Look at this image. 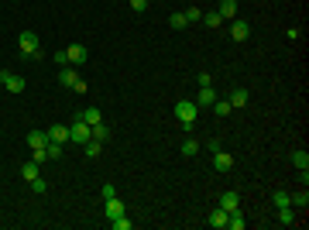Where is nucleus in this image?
<instances>
[{
  "label": "nucleus",
  "instance_id": "7ed1b4c3",
  "mask_svg": "<svg viewBox=\"0 0 309 230\" xmlns=\"http://www.w3.org/2000/svg\"><path fill=\"white\" fill-rule=\"evenodd\" d=\"M58 83H62V86H69V90H76V93H86V83H83V79H79V72H76V65H62V69H58Z\"/></svg>",
  "mask_w": 309,
  "mask_h": 230
},
{
  "label": "nucleus",
  "instance_id": "0eeeda50",
  "mask_svg": "<svg viewBox=\"0 0 309 230\" xmlns=\"http://www.w3.org/2000/svg\"><path fill=\"white\" fill-rule=\"evenodd\" d=\"M65 58H69V65H83V62L90 58V52H86L83 45H69V48H65Z\"/></svg>",
  "mask_w": 309,
  "mask_h": 230
},
{
  "label": "nucleus",
  "instance_id": "6e6552de",
  "mask_svg": "<svg viewBox=\"0 0 309 230\" xmlns=\"http://www.w3.org/2000/svg\"><path fill=\"white\" fill-rule=\"evenodd\" d=\"M230 38L234 41H248L251 38V24H248V21H234L230 24Z\"/></svg>",
  "mask_w": 309,
  "mask_h": 230
},
{
  "label": "nucleus",
  "instance_id": "a878e982",
  "mask_svg": "<svg viewBox=\"0 0 309 230\" xmlns=\"http://www.w3.org/2000/svg\"><path fill=\"white\" fill-rule=\"evenodd\" d=\"M186 24H189V21H186V14H182V11H179V14H172V18H169V28H175V31H182Z\"/></svg>",
  "mask_w": 309,
  "mask_h": 230
},
{
  "label": "nucleus",
  "instance_id": "a211bd4d",
  "mask_svg": "<svg viewBox=\"0 0 309 230\" xmlns=\"http://www.w3.org/2000/svg\"><path fill=\"white\" fill-rule=\"evenodd\" d=\"M21 179H24V182H35V179H38V162L21 165Z\"/></svg>",
  "mask_w": 309,
  "mask_h": 230
},
{
  "label": "nucleus",
  "instance_id": "473e14b6",
  "mask_svg": "<svg viewBox=\"0 0 309 230\" xmlns=\"http://www.w3.org/2000/svg\"><path fill=\"white\" fill-rule=\"evenodd\" d=\"M196 83H199V86H213V76H210V72H199Z\"/></svg>",
  "mask_w": 309,
  "mask_h": 230
},
{
  "label": "nucleus",
  "instance_id": "f03ea898",
  "mask_svg": "<svg viewBox=\"0 0 309 230\" xmlns=\"http://www.w3.org/2000/svg\"><path fill=\"white\" fill-rule=\"evenodd\" d=\"M196 114H199V107H196L193 100H179V103H175V117H179L182 131H193V124H196Z\"/></svg>",
  "mask_w": 309,
  "mask_h": 230
},
{
  "label": "nucleus",
  "instance_id": "5701e85b",
  "mask_svg": "<svg viewBox=\"0 0 309 230\" xmlns=\"http://www.w3.org/2000/svg\"><path fill=\"white\" fill-rule=\"evenodd\" d=\"M213 110H216V117H227V114H234L230 100H213Z\"/></svg>",
  "mask_w": 309,
  "mask_h": 230
},
{
  "label": "nucleus",
  "instance_id": "72a5a7b5",
  "mask_svg": "<svg viewBox=\"0 0 309 230\" xmlns=\"http://www.w3.org/2000/svg\"><path fill=\"white\" fill-rule=\"evenodd\" d=\"M31 189H35V192H45V189H48V186H45V179H41V175H38V179L31 182Z\"/></svg>",
  "mask_w": 309,
  "mask_h": 230
},
{
  "label": "nucleus",
  "instance_id": "f8f14e48",
  "mask_svg": "<svg viewBox=\"0 0 309 230\" xmlns=\"http://www.w3.org/2000/svg\"><path fill=\"white\" fill-rule=\"evenodd\" d=\"M28 144H31V151H35V148H45V144H48V131H28Z\"/></svg>",
  "mask_w": 309,
  "mask_h": 230
},
{
  "label": "nucleus",
  "instance_id": "bb28decb",
  "mask_svg": "<svg viewBox=\"0 0 309 230\" xmlns=\"http://www.w3.org/2000/svg\"><path fill=\"white\" fill-rule=\"evenodd\" d=\"M196 151H199V141H193V137L182 141V155H186V158H196Z\"/></svg>",
  "mask_w": 309,
  "mask_h": 230
},
{
  "label": "nucleus",
  "instance_id": "c85d7f7f",
  "mask_svg": "<svg viewBox=\"0 0 309 230\" xmlns=\"http://www.w3.org/2000/svg\"><path fill=\"white\" fill-rule=\"evenodd\" d=\"M292 199V206H302V210H306V203H309V192L302 189V192H295V196H289Z\"/></svg>",
  "mask_w": 309,
  "mask_h": 230
},
{
  "label": "nucleus",
  "instance_id": "2f4dec72",
  "mask_svg": "<svg viewBox=\"0 0 309 230\" xmlns=\"http://www.w3.org/2000/svg\"><path fill=\"white\" fill-rule=\"evenodd\" d=\"M275 206H292L289 192H275Z\"/></svg>",
  "mask_w": 309,
  "mask_h": 230
},
{
  "label": "nucleus",
  "instance_id": "9d476101",
  "mask_svg": "<svg viewBox=\"0 0 309 230\" xmlns=\"http://www.w3.org/2000/svg\"><path fill=\"white\" fill-rule=\"evenodd\" d=\"M48 141H55V144H65V141H69V127H62V124H52V127H48Z\"/></svg>",
  "mask_w": 309,
  "mask_h": 230
},
{
  "label": "nucleus",
  "instance_id": "b1692460",
  "mask_svg": "<svg viewBox=\"0 0 309 230\" xmlns=\"http://www.w3.org/2000/svg\"><path fill=\"white\" fill-rule=\"evenodd\" d=\"M93 141H100V144H107V141H110V131H107L103 124H93Z\"/></svg>",
  "mask_w": 309,
  "mask_h": 230
},
{
  "label": "nucleus",
  "instance_id": "7c9ffc66",
  "mask_svg": "<svg viewBox=\"0 0 309 230\" xmlns=\"http://www.w3.org/2000/svg\"><path fill=\"white\" fill-rule=\"evenodd\" d=\"M127 4H131L134 14H144V11H148V0H127Z\"/></svg>",
  "mask_w": 309,
  "mask_h": 230
},
{
  "label": "nucleus",
  "instance_id": "dca6fc26",
  "mask_svg": "<svg viewBox=\"0 0 309 230\" xmlns=\"http://www.w3.org/2000/svg\"><path fill=\"white\" fill-rule=\"evenodd\" d=\"M213 100H216L213 86H199V100H196V107H213Z\"/></svg>",
  "mask_w": 309,
  "mask_h": 230
},
{
  "label": "nucleus",
  "instance_id": "aec40b11",
  "mask_svg": "<svg viewBox=\"0 0 309 230\" xmlns=\"http://www.w3.org/2000/svg\"><path fill=\"white\" fill-rule=\"evenodd\" d=\"M292 165H295L299 172H306L309 169V155L306 151H292Z\"/></svg>",
  "mask_w": 309,
  "mask_h": 230
},
{
  "label": "nucleus",
  "instance_id": "c756f323",
  "mask_svg": "<svg viewBox=\"0 0 309 230\" xmlns=\"http://www.w3.org/2000/svg\"><path fill=\"white\" fill-rule=\"evenodd\" d=\"M182 14H186V21H189V24L203 21V11H199V7H189V11H182Z\"/></svg>",
  "mask_w": 309,
  "mask_h": 230
},
{
  "label": "nucleus",
  "instance_id": "4be33fe9",
  "mask_svg": "<svg viewBox=\"0 0 309 230\" xmlns=\"http://www.w3.org/2000/svg\"><path fill=\"white\" fill-rule=\"evenodd\" d=\"M110 227H114V230H131V227H134V220H127V213H120V216L110 220Z\"/></svg>",
  "mask_w": 309,
  "mask_h": 230
},
{
  "label": "nucleus",
  "instance_id": "f257e3e1",
  "mask_svg": "<svg viewBox=\"0 0 309 230\" xmlns=\"http://www.w3.org/2000/svg\"><path fill=\"white\" fill-rule=\"evenodd\" d=\"M18 48H21V55H24V58H41V55H45L35 31H21V35H18Z\"/></svg>",
  "mask_w": 309,
  "mask_h": 230
},
{
  "label": "nucleus",
  "instance_id": "cd10ccee",
  "mask_svg": "<svg viewBox=\"0 0 309 230\" xmlns=\"http://www.w3.org/2000/svg\"><path fill=\"white\" fill-rule=\"evenodd\" d=\"M203 24H206V28H220V24H223V18H220L216 11H210V14H203Z\"/></svg>",
  "mask_w": 309,
  "mask_h": 230
},
{
  "label": "nucleus",
  "instance_id": "412c9836",
  "mask_svg": "<svg viewBox=\"0 0 309 230\" xmlns=\"http://www.w3.org/2000/svg\"><path fill=\"white\" fill-rule=\"evenodd\" d=\"M83 151H86V158H100V151H103V144H100V141H93V137H90V141L83 144Z\"/></svg>",
  "mask_w": 309,
  "mask_h": 230
},
{
  "label": "nucleus",
  "instance_id": "ddd939ff",
  "mask_svg": "<svg viewBox=\"0 0 309 230\" xmlns=\"http://www.w3.org/2000/svg\"><path fill=\"white\" fill-rule=\"evenodd\" d=\"M206 223H210L213 230H223V227H227V210H220V206H216V210L210 213V220H206Z\"/></svg>",
  "mask_w": 309,
  "mask_h": 230
},
{
  "label": "nucleus",
  "instance_id": "c9c22d12",
  "mask_svg": "<svg viewBox=\"0 0 309 230\" xmlns=\"http://www.w3.org/2000/svg\"><path fill=\"white\" fill-rule=\"evenodd\" d=\"M100 192H103V199H110V196H117V189H114V186H110V182H107V186H103V189H100Z\"/></svg>",
  "mask_w": 309,
  "mask_h": 230
},
{
  "label": "nucleus",
  "instance_id": "9b49d317",
  "mask_svg": "<svg viewBox=\"0 0 309 230\" xmlns=\"http://www.w3.org/2000/svg\"><path fill=\"white\" fill-rule=\"evenodd\" d=\"M223 21H234L237 18V0H220V11H216Z\"/></svg>",
  "mask_w": 309,
  "mask_h": 230
},
{
  "label": "nucleus",
  "instance_id": "39448f33",
  "mask_svg": "<svg viewBox=\"0 0 309 230\" xmlns=\"http://www.w3.org/2000/svg\"><path fill=\"white\" fill-rule=\"evenodd\" d=\"M0 83L7 86V93H24V83H28V79L18 76V72H7V69H0Z\"/></svg>",
  "mask_w": 309,
  "mask_h": 230
},
{
  "label": "nucleus",
  "instance_id": "f3484780",
  "mask_svg": "<svg viewBox=\"0 0 309 230\" xmlns=\"http://www.w3.org/2000/svg\"><path fill=\"white\" fill-rule=\"evenodd\" d=\"M278 223H282V227L299 223V220H295V213H292V206H278Z\"/></svg>",
  "mask_w": 309,
  "mask_h": 230
},
{
  "label": "nucleus",
  "instance_id": "1a4fd4ad",
  "mask_svg": "<svg viewBox=\"0 0 309 230\" xmlns=\"http://www.w3.org/2000/svg\"><path fill=\"white\" fill-rule=\"evenodd\" d=\"M103 213H107V220H114V216H120V213H127V210H124V203L117 196H110V199H103Z\"/></svg>",
  "mask_w": 309,
  "mask_h": 230
},
{
  "label": "nucleus",
  "instance_id": "423d86ee",
  "mask_svg": "<svg viewBox=\"0 0 309 230\" xmlns=\"http://www.w3.org/2000/svg\"><path fill=\"white\" fill-rule=\"evenodd\" d=\"M213 169H216V172H230L234 169V155L216 148V151H213Z\"/></svg>",
  "mask_w": 309,
  "mask_h": 230
},
{
  "label": "nucleus",
  "instance_id": "f704fd0d",
  "mask_svg": "<svg viewBox=\"0 0 309 230\" xmlns=\"http://www.w3.org/2000/svg\"><path fill=\"white\" fill-rule=\"evenodd\" d=\"M55 65L62 69V65H69V58H65V52H55Z\"/></svg>",
  "mask_w": 309,
  "mask_h": 230
},
{
  "label": "nucleus",
  "instance_id": "20e7f679",
  "mask_svg": "<svg viewBox=\"0 0 309 230\" xmlns=\"http://www.w3.org/2000/svg\"><path fill=\"white\" fill-rule=\"evenodd\" d=\"M90 137H93V127H90L83 117H76V120L69 124V141H76V144H86Z\"/></svg>",
  "mask_w": 309,
  "mask_h": 230
},
{
  "label": "nucleus",
  "instance_id": "6ab92c4d",
  "mask_svg": "<svg viewBox=\"0 0 309 230\" xmlns=\"http://www.w3.org/2000/svg\"><path fill=\"white\" fill-rule=\"evenodd\" d=\"M79 117H83V120H86L90 127H93V124H103V117H100L97 107H90V110H79Z\"/></svg>",
  "mask_w": 309,
  "mask_h": 230
},
{
  "label": "nucleus",
  "instance_id": "4468645a",
  "mask_svg": "<svg viewBox=\"0 0 309 230\" xmlns=\"http://www.w3.org/2000/svg\"><path fill=\"white\" fill-rule=\"evenodd\" d=\"M237 206H241V196H237V192H223V196H220V210H237Z\"/></svg>",
  "mask_w": 309,
  "mask_h": 230
},
{
  "label": "nucleus",
  "instance_id": "2eb2a0df",
  "mask_svg": "<svg viewBox=\"0 0 309 230\" xmlns=\"http://www.w3.org/2000/svg\"><path fill=\"white\" fill-rule=\"evenodd\" d=\"M230 107H234V110H241V107H248V90H244V86H237V90H234V93H230Z\"/></svg>",
  "mask_w": 309,
  "mask_h": 230
},
{
  "label": "nucleus",
  "instance_id": "393cba45",
  "mask_svg": "<svg viewBox=\"0 0 309 230\" xmlns=\"http://www.w3.org/2000/svg\"><path fill=\"white\" fill-rule=\"evenodd\" d=\"M45 155H48V162H58V158H62V144L48 141V144H45Z\"/></svg>",
  "mask_w": 309,
  "mask_h": 230
}]
</instances>
